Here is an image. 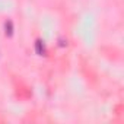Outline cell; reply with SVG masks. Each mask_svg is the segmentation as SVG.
<instances>
[{"label":"cell","mask_w":124,"mask_h":124,"mask_svg":"<svg viewBox=\"0 0 124 124\" xmlns=\"http://www.w3.org/2000/svg\"><path fill=\"white\" fill-rule=\"evenodd\" d=\"M35 48H37V53L38 54H44V44H42V41H37Z\"/></svg>","instance_id":"1"},{"label":"cell","mask_w":124,"mask_h":124,"mask_svg":"<svg viewBox=\"0 0 124 124\" xmlns=\"http://www.w3.org/2000/svg\"><path fill=\"white\" fill-rule=\"evenodd\" d=\"M6 34L8 35H12V22H6Z\"/></svg>","instance_id":"2"}]
</instances>
